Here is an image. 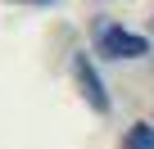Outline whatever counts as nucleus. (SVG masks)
Instances as JSON below:
<instances>
[{
  "instance_id": "obj_1",
  "label": "nucleus",
  "mask_w": 154,
  "mask_h": 149,
  "mask_svg": "<svg viewBox=\"0 0 154 149\" xmlns=\"http://www.w3.org/2000/svg\"><path fill=\"white\" fill-rule=\"evenodd\" d=\"M95 50H100L104 59H145V54H149V41L136 36V32H127V27H118V23H100Z\"/></svg>"
},
{
  "instance_id": "obj_4",
  "label": "nucleus",
  "mask_w": 154,
  "mask_h": 149,
  "mask_svg": "<svg viewBox=\"0 0 154 149\" xmlns=\"http://www.w3.org/2000/svg\"><path fill=\"white\" fill-rule=\"evenodd\" d=\"M36 5H50V0H36Z\"/></svg>"
},
{
  "instance_id": "obj_2",
  "label": "nucleus",
  "mask_w": 154,
  "mask_h": 149,
  "mask_svg": "<svg viewBox=\"0 0 154 149\" xmlns=\"http://www.w3.org/2000/svg\"><path fill=\"white\" fill-rule=\"evenodd\" d=\"M72 77H77V86H82L86 104L104 118V113H109V95H104V82H100V72H95V63H91L86 50H82V54H72Z\"/></svg>"
},
{
  "instance_id": "obj_3",
  "label": "nucleus",
  "mask_w": 154,
  "mask_h": 149,
  "mask_svg": "<svg viewBox=\"0 0 154 149\" xmlns=\"http://www.w3.org/2000/svg\"><path fill=\"white\" fill-rule=\"evenodd\" d=\"M118 149H154V122H136V127L122 136Z\"/></svg>"
}]
</instances>
